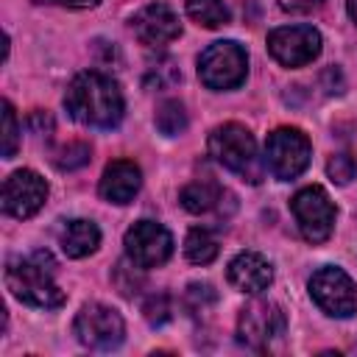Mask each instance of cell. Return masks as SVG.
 I'll return each mask as SVG.
<instances>
[{"label":"cell","mask_w":357,"mask_h":357,"mask_svg":"<svg viewBox=\"0 0 357 357\" xmlns=\"http://www.w3.org/2000/svg\"><path fill=\"white\" fill-rule=\"evenodd\" d=\"M64 109L75 123L86 128H114L123 120L126 100L112 75L84 70L67 84Z\"/></svg>","instance_id":"cell-1"},{"label":"cell","mask_w":357,"mask_h":357,"mask_svg":"<svg viewBox=\"0 0 357 357\" xmlns=\"http://www.w3.org/2000/svg\"><path fill=\"white\" fill-rule=\"evenodd\" d=\"M6 287L17 301L39 310H56L67 298L56 282V262L47 251L11 257L6 262Z\"/></svg>","instance_id":"cell-2"},{"label":"cell","mask_w":357,"mask_h":357,"mask_svg":"<svg viewBox=\"0 0 357 357\" xmlns=\"http://www.w3.org/2000/svg\"><path fill=\"white\" fill-rule=\"evenodd\" d=\"M209 156L226 170L237 173L243 181L257 184L262 178V162L257 156L254 134L240 123H223L209 131Z\"/></svg>","instance_id":"cell-3"},{"label":"cell","mask_w":357,"mask_h":357,"mask_svg":"<svg viewBox=\"0 0 357 357\" xmlns=\"http://www.w3.org/2000/svg\"><path fill=\"white\" fill-rule=\"evenodd\" d=\"M245 75H248V53L243 45L231 39L212 42L198 56V78L206 89H215V92L234 89L245 81Z\"/></svg>","instance_id":"cell-4"},{"label":"cell","mask_w":357,"mask_h":357,"mask_svg":"<svg viewBox=\"0 0 357 357\" xmlns=\"http://www.w3.org/2000/svg\"><path fill=\"white\" fill-rule=\"evenodd\" d=\"M312 145L304 131L282 126L268 134L265 139V167L279 178V181H293L301 176L310 165Z\"/></svg>","instance_id":"cell-5"},{"label":"cell","mask_w":357,"mask_h":357,"mask_svg":"<svg viewBox=\"0 0 357 357\" xmlns=\"http://www.w3.org/2000/svg\"><path fill=\"white\" fill-rule=\"evenodd\" d=\"M73 332H75L81 346L109 351V349H117L123 343L126 321L114 307H106L100 301H89L78 310V315L73 321Z\"/></svg>","instance_id":"cell-6"},{"label":"cell","mask_w":357,"mask_h":357,"mask_svg":"<svg viewBox=\"0 0 357 357\" xmlns=\"http://www.w3.org/2000/svg\"><path fill=\"white\" fill-rule=\"evenodd\" d=\"M310 298L329 318H351L357 312V284L337 265H324L310 276Z\"/></svg>","instance_id":"cell-7"},{"label":"cell","mask_w":357,"mask_h":357,"mask_svg":"<svg viewBox=\"0 0 357 357\" xmlns=\"http://www.w3.org/2000/svg\"><path fill=\"white\" fill-rule=\"evenodd\" d=\"M290 212L296 218V226L301 231V237L307 243H324L329 240L332 229H335V204L326 195L324 187L310 184L301 187L293 198H290Z\"/></svg>","instance_id":"cell-8"},{"label":"cell","mask_w":357,"mask_h":357,"mask_svg":"<svg viewBox=\"0 0 357 357\" xmlns=\"http://www.w3.org/2000/svg\"><path fill=\"white\" fill-rule=\"evenodd\" d=\"M287 318L282 307L271 298H254L248 301L237 315V340L251 349H262L284 335Z\"/></svg>","instance_id":"cell-9"},{"label":"cell","mask_w":357,"mask_h":357,"mask_svg":"<svg viewBox=\"0 0 357 357\" xmlns=\"http://www.w3.org/2000/svg\"><path fill=\"white\" fill-rule=\"evenodd\" d=\"M123 245H126V257L137 265V268H156V265H165L173 254V237L170 231L156 223V220H137L126 237H123Z\"/></svg>","instance_id":"cell-10"},{"label":"cell","mask_w":357,"mask_h":357,"mask_svg":"<svg viewBox=\"0 0 357 357\" xmlns=\"http://www.w3.org/2000/svg\"><path fill=\"white\" fill-rule=\"evenodd\" d=\"M321 33L312 25H284L268 33V53L282 67H304L321 53Z\"/></svg>","instance_id":"cell-11"},{"label":"cell","mask_w":357,"mask_h":357,"mask_svg":"<svg viewBox=\"0 0 357 357\" xmlns=\"http://www.w3.org/2000/svg\"><path fill=\"white\" fill-rule=\"evenodd\" d=\"M47 201V181L36 170H14L3 184V212L25 220L33 218Z\"/></svg>","instance_id":"cell-12"},{"label":"cell","mask_w":357,"mask_h":357,"mask_svg":"<svg viewBox=\"0 0 357 357\" xmlns=\"http://www.w3.org/2000/svg\"><path fill=\"white\" fill-rule=\"evenodd\" d=\"M131 31L134 36L148 45V47H165L173 39L181 36V22L176 17V11L165 3H151L145 8H139L131 17Z\"/></svg>","instance_id":"cell-13"},{"label":"cell","mask_w":357,"mask_h":357,"mask_svg":"<svg viewBox=\"0 0 357 357\" xmlns=\"http://www.w3.org/2000/svg\"><path fill=\"white\" fill-rule=\"evenodd\" d=\"M231 287H237L240 293H248V296H257L262 290L271 287L273 282V268L271 262L257 254V251H240L231 262H229V271H226Z\"/></svg>","instance_id":"cell-14"},{"label":"cell","mask_w":357,"mask_h":357,"mask_svg":"<svg viewBox=\"0 0 357 357\" xmlns=\"http://www.w3.org/2000/svg\"><path fill=\"white\" fill-rule=\"evenodd\" d=\"M139 187H142V170L128 159H117V162L106 165V170L100 176V184H98V192H100L103 201L123 206V204L134 201Z\"/></svg>","instance_id":"cell-15"},{"label":"cell","mask_w":357,"mask_h":357,"mask_svg":"<svg viewBox=\"0 0 357 357\" xmlns=\"http://www.w3.org/2000/svg\"><path fill=\"white\" fill-rule=\"evenodd\" d=\"M59 245L61 251L70 257V259H81V257H89L98 251L100 245V229L86 220V218H75V220H67L59 231Z\"/></svg>","instance_id":"cell-16"},{"label":"cell","mask_w":357,"mask_h":357,"mask_svg":"<svg viewBox=\"0 0 357 357\" xmlns=\"http://www.w3.org/2000/svg\"><path fill=\"white\" fill-rule=\"evenodd\" d=\"M223 198H229V192L215 184V181H192L181 190L178 201L187 212L192 215H206V212H220L223 209Z\"/></svg>","instance_id":"cell-17"},{"label":"cell","mask_w":357,"mask_h":357,"mask_svg":"<svg viewBox=\"0 0 357 357\" xmlns=\"http://www.w3.org/2000/svg\"><path fill=\"white\" fill-rule=\"evenodd\" d=\"M184 257L192 265H209L218 257V240H215V234L209 229H204V226L190 229L187 237H184Z\"/></svg>","instance_id":"cell-18"},{"label":"cell","mask_w":357,"mask_h":357,"mask_svg":"<svg viewBox=\"0 0 357 357\" xmlns=\"http://www.w3.org/2000/svg\"><path fill=\"white\" fill-rule=\"evenodd\" d=\"M153 123L159 128V134L165 137H178L187 131V112H184V103L181 100H162L156 106V114H153Z\"/></svg>","instance_id":"cell-19"},{"label":"cell","mask_w":357,"mask_h":357,"mask_svg":"<svg viewBox=\"0 0 357 357\" xmlns=\"http://www.w3.org/2000/svg\"><path fill=\"white\" fill-rule=\"evenodd\" d=\"M187 17L201 28H220L229 22V8L223 0H187Z\"/></svg>","instance_id":"cell-20"},{"label":"cell","mask_w":357,"mask_h":357,"mask_svg":"<svg viewBox=\"0 0 357 357\" xmlns=\"http://www.w3.org/2000/svg\"><path fill=\"white\" fill-rule=\"evenodd\" d=\"M89 145L86 142H67L61 148L53 151L50 162L59 167V170H75V167H84L89 162Z\"/></svg>","instance_id":"cell-21"},{"label":"cell","mask_w":357,"mask_h":357,"mask_svg":"<svg viewBox=\"0 0 357 357\" xmlns=\"http://www.w3.org/2000/svg\"><path fill=\"white\" fill-rule=\"evenodd\" d=\"M218 301V293L212 290V284L206 282H192L187 284V293H184V307L192 312V315H204L215 307Z\"/></svg>","instance_id":"cell-22"},{"label":"cell","mask_w":357,"mask_h":357,"mask_svg":"<svg viewBox=\"0 0 357 357\" xmlns=\"http://www.w3.org/2000/svg\"><path fill=\"white\" fill-rule=\"evenodd\" d=\"M142 315L151 326H162L173 318V301L167 293H151L145 301H142Z\"/></svg>","instance_id":"cell-23"},{"label":"cell","mask_w":357,"mask_h":357,"mask_svg":"<svg viewBox=\"0 0 357 357\" xmlns=\"http://www.w3.org/2000/svg\"><path fill=\"white\" fill-rule=\"evenodd\" d=\"M20 148V126H17V114L14 106L8 100H3V159H11Z\"/></svg>","instance_id":"cell-24"},{"label":"cell","mask_w":357,"mask_h":357,"mask_svg":"<svg viewBox=\"0 0 357 357\" xmlns=\"http://www.w3.org/2000/svg\"><path fill=\"white\" fill-rule=\"evenodd\" d=\"M326 173H329V178L335 184H349L354 178V173H357V165H354V159L349 153H335L326 162Z\"/></svg>","instance_id":"cell-25"},{"label":"cell","mask_w":357,"mask_h":357,"mask_svg":"<svg viewBox=\"0 0 357 357\" xmlns=\"http://www.w3.org/2000/svg\"><path fill=\"white\" fill-rule=\"evenodd\" d=\"M276 3L287 14H310V11H315V8L324 6V0H276Z\"/></svg>","instance_id":"cell-26"},{"label":"cell","mask_w":357,"mask_h":357,"mask_svg":"<svg viewBox=\"0 0 357 357\" xmlns=\"http://www.w3.org/2000/svg\"><path fill=\"white\" fill-rule=\"evenodd\" d=\"M33 3H47V6H64V8H95L100 0H33Z\"/></svg>","instance_id":"cell-27"},{"label":"cell","mask_w":357,"mask_h":357,"mask_svg":"<svg viewBox=\"0 0 357 357\" xmlns=\"http://www.w3.org/2000/svg\"><path fill=\"white\" fill-rule=\"evenodd\" d=\"M346 8H349V17H351L354 25H357V0H346Z\"/></svg>","instance_id":"cell-28"}]
</instances>
